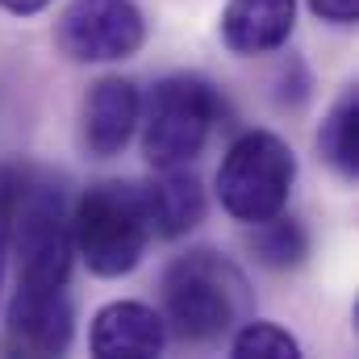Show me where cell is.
<instances>
[{"mask_svg":"<svg viewBox=\"0 0 359 359\" xmlns=\"http://www.w3.org/2000/svg\"><path fill=\"white\" fill-rule=\"evenodd\" d=\"M251 313L247 276L213 251H188L163 271V322L184 343H213Z\"/></svg>","mask_w":359,"mask_h":359,"instance_id":"6da1fadb","label":"cell"},{"mask_svg":"<svg viewBox=\"0 0 359 359\" xmlns=\"http://www.w3.org/2000/svg\"><path fill=\"white\" fill-rule=\"evenodd\" d=\"M151 243V217L142 184L100 180L80 196L72 213V247L92 276L117 280L142 264Z\"/></svg>","mask_w":359,"mask_h":359,"instance_id":"7a4b0ae2","label":"cell"},{"mask_svg":"<svg viewBox=\"0 0 359 359\" xmlns=\"http://www.w3.org/2000/svg\"><path fill=\"white\" fill-rule=\"evenodd\" d=\"M8 255H17V284L63 288L72 276V217L63 205V188L55 180L25 176L13 192L8 222Z\"/></svg>","mask_w":359,"mask_h":359,"instance_id":"3957f363","label":"cell"},{"mask_svg":"<svg viewBox=\"0 0 359 359\" xmlns=\"http://www.w3.org/2000/svg\"><path fill=\"white\" fill-rule=\"evenodd\" d=\"M292 184H297L292 147L271 130H247L222 155L217 201L234 222L259 226V222H268V217L288 209Z\"/></svg>","mask_w":359,"mask_h":359,"instance_id":"277c9868","label":"cell"},{"mask_svg":"<svg viewBox=\"0 0 359 359\" xmlns=\"http://www.w3.org/2000/svg\"><path fill=\"white\" fill-rule=\"evenodd\" d=\"M222 117V96L201 76H168L142 104V155L155 172L188 168Z\"/></svg>","mask_w":359,"mask_h":359,"instance_id":"5b68a950","label":"cell"},{"mask_svg":"<svg viewBox=\"0 0 359 359\" xmlns=\"http://www.w3.org/2000/svg\"><path fill=\"white\" fill-rule=\"evenodd\" d=\"M55 42L72 63H121L147 42V17L134 0H72L55 25Z\"/></svg>","mask_w":359,"mask_h":359,"instance_id":"8992f818","label":"cell"},{"mask_svg":"<svg viewBox=\"0 0 359 359\" xmlns=\"http://www.w3.org/2000/svg\"><path fill=\"white\" fill-rule=\"evenodd\" d=\"M76 334V309L63 288L17 284L4 309V347L17 355H63Z\"/></svg>","mask_w":359,"mask_h":359,"instance_id":"52a82bcc","label":"cell"},{"mask_svg":"<svg viewBox=\"0 0 359 359\" xmlns=\"http://www.w3.org/2000/svg\"><path fill=\"white\" fill-rule=\"evenodd\" d=\"M138 117H142V92L134 80H121V76L96 80L84 100V126H80L84 151L96 159L121 155L138 130Z\"/></svg>","mask_w":359,"mask_h":359,"instance_id":"ba28073f","label":"cell"},{"mask_svg":"<svg viewBox=\"0 0 359 359\" xmlns=\"http://www.w3.org/2000/svg\"><path fill=\"white\" fill-rule=\"evenodd\" d=\"M168 347V322L142 301H113L92 318L88 351L96 359H155Z\"/></svg>","mask_w":359,"mask_h":359,"instance_id":"9c48e42d","label":"cell"},{"mask_svg":"<svg viewBox=\"0 0 359 359\" xmlns=\"http://www.w3.org/2000/svg\"><path fill=\"white\" fill-rule=\"evenodd\" d=\"M292 25L297 0H230L222 8V42L243 59L280 50L292 38Z\"/></svg>","mask_w":359,"mask_h":359,"instance_id":"30bf717a","label":"cell"},{"mask_svg":"<svg viewBox=\"0 0 359 359\" xmlns=\"http://www.w3.org/2000/svg\"><path fill=\"white\" fill-rule=\"evenodd\" d=\"M142 201H147L151 234L159 238H184L205 222V188L184 168L159 172L151 184H142Z\"/></svg>","mask_w":359,"mask_h":359,"instance_id":"8fae6325","label":"cell"},{"mask_svg":"<svg viewBox=\"0 0 359 359\" xmlns=\"http://www.w3.org/2000/svg\"><path fill=\"white\" fill-rule=\"evenodd\" d=\"M318 151H322V159H326L343 180L359 176V88L355 84L334 100L330 117L322 121V130H318Z\"/></svg>","mask_w":359,"mask_h":359,"instance_id":"7c38bea8","label":"cell"},{"mask_svg":"<svg viewBox=\"0 0 359 359\" xmlns=\"http://www.w3.org/2000/svg\"><path fill=\"white\" fill-rule=\"evenodd\" d=\"M251 251H255L259 264H268L276 271H288L309 255V234H305V226L297 217L276 213L268 222L251 226Z\"/></svg>","mask_w":359,"mask_h":359,"instance_id":"4fadbf2b","label":"cell"},{"mask_svg":"<svg viewBox=\"0 0 359 359\" xmlns=\"http://www.w3.org/2000/svg\"><path fill=\"white\" fill-rule=\"evenodd\" d=\"M230 355L234 359H297L301 343L276 326V322H259V318H243V326L230 339Z\"/></svg>","mask_w":359,"mask_h":359,"instance_id":"5bb4252c","label":"cell"},{"mask_svg":"<svg viewBox=\"0 0 359 359\" xmlns=\"http://www.w3.org/2000/svg\"><path fill=\"white\" fill-rule=\"evenodd\" d=\"M21 172L0 163V292H4V268H8V222H13V192Z\"/></svg>","mask_w":359,"mask_h":359,"instance_id":"9a60e30c","label":"cell"},{"mask_svg":"<svg viewBox=\"0 0 359 359\" xmlns=\"http://www.w3.org/2000/svg\"><path fill=\"white\" fill-rule=\"evenodd\" d=\"M309 8L330 25H355L359 21V0H309Z\"/></svg>","mask_w":359,"mask_h":359,"instance_id":"2e32d148","label":"cell"},{"mask_svg":"<svg viewBox=\"0 0 359 359\" xmlns=\"http://www.w3.org/2000/svg\"><path fill=\"white\" fill-rule=\"evenodd\" d=\"M50 0H0V8L4 13H13V17H34V13H42Z\"/></svg>","mask_w":359,"mask_h":359,"instance_id":"e0dca14e","label":"cell"}]
</instances>
